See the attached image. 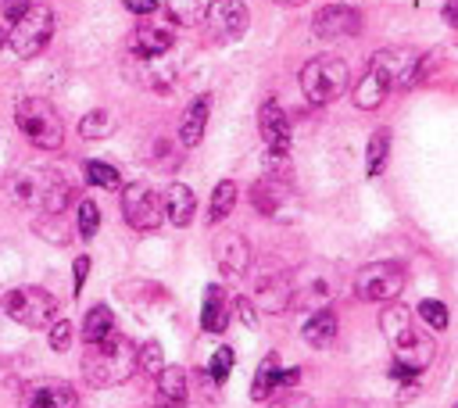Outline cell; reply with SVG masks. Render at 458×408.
I'll return each instance as SVG.
<instances>
[{
	"instance_id": "836d02e7",
	"label": "cell",
	"mask_w": 458,
	"mask_h": 408,
	"mask_svg": "<svg viewBox=\"0 0 458 408\" xmlns=\"http://www.w3.org/2000/svg\"><path fill=\"white\" fill-rule=\"evenodd\" d=\"M136 369H144L147 376H158L165 369V351L158 341H144V348H136Z\"/></svg>"
},
{
	"instance_id": "9a60e30c",
	"label": "cell",
	"mask_w": 458,
	"mask_h": 408,
	"mask_svg": "<svg viewBox=\"0 0 458 408\" xmlns=\"http://www.w3.org/2000/svg\"><path fill=\"white\" fill-rule=\"evenodd\" d=\"M258 129H261V140L268 143V150H291V122H287V112L276 101L261 104Z\"/></svg>"
},
{
	"instance_id": "d6986e66",
	"label": "cell",
	"mask_w": 458,
	"mask_h": 408,
	"mask_svg": "<svg viewBox=\"0 0 458 408\" xmlns=\"http://www.w3.org/2000/svg\"><path fill=\"white\" fill-rule=\"evenodd\" d=\"M158 404L161 408H187V373L179 366H165L158 373Z\"/></svg>"
},
{
	"instance_id": "8992f818",
	"label": "cell",
	"mask_w": 458,
	"mask_h": 408,
	"mask_svg": "<svg viewBox=\"0 0 458 408\" xmlns=\"http://www.w3.org/2000/svg\"><path fill=\"white\" fill-rule=\"evenodd\" d=\"M401 290H405V269L398 262L361 266L354 276V294L361 301H394Z\"/></svg>"
},
{
	"instance_id": "e575fe53",
	"label": "cell",
	"mask_w": 458,
	"mask_h": 408,
	"mask_svg": "<svg viewBox=\"0 0 458 408\" xmlns=\"http://www.w3.org/2000/svg\"><path fill=\"white\" fill-rule=\"evenodd\" d=\"M97 229H101V208L94 204V201H79V236H97Z\"/></svg>"
},
{
	"instance_id": "8d00e7d4",
	"label": "cell",
	"mask_w": 458,
	"mask_h": 408,
	"mask_svg": "<svg viewBox=\"0 0 458 408\" xmlns=\"http://www.w3.org/2000/svg\"><path fill=\"white\" fill-rule=\"evenodd\" d=\"M36 233L43 236V240H50V243H68V229H65V219L61 215H43L40 222H36Z\"/></svg>"
},
{
	"instance_id": "e0dca14e",
	"label": "cell",
	"mask_w": 458,
	"mask_h": 408,
	"mask_svg": "<svg viewBox=\"0 0 458 408\" xmlns=\"http://www.w3.org/2000/svg\"><path fill=\"white\" fill-rule=\"evenodd\" d=\"M208 115H212V97L208 94L194 97L187 115H182V122H179V143L182 147H198L201 143V136L208 129Z\"/></svg>"
},
{
	"instance_id": "4dcf8cb0",
	"label": "cell",
	"mask_w": 458,
	"mask_h": 408,
	"mask_svg": "<svg viewBox=\"0 0 458 408\" xmlns=\"http://www.w3.org/2000/svg\"><path fill=\"white\" fill-rule=\"evenodd\" d=\"M82 173H86V183H89V187L122 190V173H119L115 166H108V161H86Z\"/></svg>"
},
{
	"instance_id": "484cf974",
	"label": "cell",
	"mask_w": 458,
	"mask_h": 408,
	"mask_svg": "<svg viewBox=\"0 0 458 408\" xmlns=\"http://www.w3.org/2000/svg\"><path fill=\"white\" fill-rule=\"evenodd\" d=\"M68 204H72V187H68L65 176H58V173L50 169L47 187H43V194H40V208H43L47 215H61Z\"/></svg>"
},
{
	"instance_id": "f35d334b",
	"label": "cell",
	"mask_w": 458,
	"mask_h": 408,
	"mask_svg": "<svg viewBox=\"0 0 458 408\" xmlns=\"http://www.w3.org/2000/svg\"><path fill=\"white\" fill-rule=\"evenodd\" d=\"M233 366H237V355H233V348H219L215 355H212V380L215 383H226L229 380V373H233Z\"/></svg>"
},
{
	"instance_id": "b9f144b4",
	"label": "cell",
	"mask_w": 458,
	"mask_h": 408,
	"mask_svg": "<svg viewBox=\"0 0 458 408\" xmlns=\"http://www.w3.org/2000/svg\"><path fill=\"white\" fill-rule=\"evenodd\" d=\"M72 276H75V294H82V287H86V276H89V258L86 255H79L75 258V266H72Z\"/></svg>"
},
{
	"instance_id": "f546056e",
	"label": "cell",
	"mask_w": 458,
	"mask_h": 408,
	"mask_svg": "<svg viewBox=\"0 0 458 408\" xmlns=\"http://www.w3.org/2000/svg\"><path fill=\"white\" fill-rule=\"evenodd\" d=\"M47 176H50V169H43V173H22V176H15L12 180V194H15V201L19 204H40V194H43V187H47Z\"/></svg>"
},
{
	"instance_id": "f1b7e54d",
	"label": "cell",
	"mask_w": 458,
	"mask_h": 408,
	"mask_svg": "<svg viewBox=\"0 0 458 408\" xmlns=\"http://www.w3.org/2000/svg\"><path fill=\"white\" fill-rule=\"evenodd\" d=\"M387 158H391V133L387 129H376L369 136V147H365V173L380 176L387 169Z\"/></svg>"
},
{
	"instance_id": "7bdbcfd3",
	"label": "cell",
	"mask_w": 458,
	"mask_h": 408,
	"mask_svg": "<svg viewBox=\"0 0 458 408\" xmlns=\"http://www.w3.org/2000/svg\"><path fill=\"white\" fill-rule=\"evenodd\" d=\"M126 4V12H133V15H154L158 12V0H122Z\"/></svg>"
},
{
	"instance_id": "d4e9b609",
	"label": "cell",
	"mask_w": 458,
	"mask_h": 408,
	"mask_svg": "<svg viewBox=\"0 0 458 408\" xmlns=\"http://www.w3.org/2000/svg\"><path fill=\"white\" fill-rule=\"evenodd\" d=\"M108 334H115V315H112L108 304H94V308L86 312V319H82V341L86 344H97Z\"/></svg>"
},
{
	"instance_id": "7a4b0ae2",
	"label": "cell",
	"mask_w": 458,
	"mask_h": 408,
	"mask_svg": "<svg viewBox=\"0 0 458 408\" xmlns=\"http://www.w3.org/2000/svg\"><path fill=\"white\" fill-rule=\"evenodd\" d=\"M15 126L19 133L40 147V150H58L65 143V126H61V115L50 101L43 97H26L15 104Z\"/></svg>"
},
{
	"instance_id": "603a6c76",
	"label": "cell",
	"mask_w": 458,
	"mask_h": 408,
	"mask_svg": "<svg viewBox=\"0 0 458 408\" xmlns=\"http://www.w3.org/2000/svg\"><path fill=\"white\" fill-rule=\"evenodd\" d=\"M387 79L380 75V72H365L361 79H358V83H354V104L361 108V112H373V108H380L384 104V97H387Z\"/></svg>"
},
{
	"instance_id": "ee69618b",
	"label": "cell",
	"mask_w": 458,
	"mask_h": 408,
	"mask_svg": "<svg viewBox=\"0 0 458 408\" xmlns=\"http://www.w3.org/2000/svg\"><path fill=\"white\" fill-rule=\"evenodd\" d=\"M272 408H315L305 394H287L283 401H276V404H272Z\"/></svg>"
},
{
	"instance_id": "6da1fadb",
	"label": "cell",
	"mask_w": 458,
	"mask_h": 408,
	"mask_svg": "<svg viewBox=\"0 0 458 408\" xmlns=\"http://www.w3.org/2000/svg\"><path fill=\"white\" fill-rule=\"evenodd\" d=\"M136 373V344L122 334H108L97 344H86L82 376L94 387H119Z\"/></svg>"
},
{
	"instance_id": "4316f807",
	"label": "cell",
	"mask_w": 458,
	"mask_h": 408,
	"mask_svg": "<svg viewBox=\"0 0 458 408\" xmlns=\"http://www.w3.org/2000/svg\"><path fill=\"white\" fill-rule=\"evenodd\" d=\"M283 197H287V187L276 183V180H258V183L251 187V204H254L261 215H276L280 204H283Z\"/></svg>"
},
{
	"instance_id": "cb8c5ba5",
	"label": "cell",
	"mask_w": 458,
	"mask_h": 408,
	"mask_svg": "<svg viewBox=\"0 0 458 408\" xmlns=\"http://www.w3.org/2000/svg\"><path fill=\"white\" fill-rule=\"evenodd\" d=\"M305 341L312 344V348H330L333 341H337V315L330 312V308H319V312H312V319L305 322Z\"/></svg>"
},
{
	"instance_id": "30bf717a",
	"label": "cell",
	"mask_w": 458,
	"mask_h": 408,
	"mask_svg": "<svg viewBox=\"0 0 458 408\" xmlns=\"http://www.w3.org/2000/svg\"><path fill=\"white\" fill-rule=\"evenodd\" d=\"M291 297H294V283L287 273H276V269H268V273H258L254 280V301L261 312L268 315H280L291 308Z\"/></svg>"
},
{
	"instance_id": "5bb4252c",
	"label": "cell",
	"mask_w": 458,
	"mask_h": 408,
	"mask_svg": "<svg viewBox=\"0 0 458 408\" xmlns=\"http://www.w3.org/2000/svg\"><path fill=\"white\" fill-rule=\"evenodd\" d=\"M298 383V369H280V355H265V362L258 366L254 373V383H251V401H268L280 387H294Z\"/></svg>"
},
{
	"instance_id": "d6a6232c",
	"label": "cell",
	"mask_w": 458,
	"mask_h": 408,
	"mask_svg": "<svg viewBox=\"0 0 458 408\" xmlns=\"http://www.w3.org/2000/svg\"><path fill=\"white\" fill-rule=\"evenodd\" d=\"M205 0H168L165 4V12H168V19L175 22V26H198L201 22V15H205Z\"/></svg>"
},
{
	"instance_id": "74e56055",
	"label": "cell",
	"mask_w": 458,
	"mask_h": 408,
	"mask_svg": "<svg viewBox=\"0 0 458 408\" xmlns=\"http://www.w3.org/2000/svg\"><path fill=\"white\" fill-rule=\"evenodd\" d=\"M47 344H50V351H68V344H72V322L68 319H54L47 326Z\"/></svg>"
},
{
	"instance_id": "ba28073f",
	"label": "cell",
	"mask_w": 458,
	"mask_h": 408,
	"mask_svg": "<svg viewBox=\"0 0 458 408\" xmlns=\"http://www.w3.org/2000/svg\"><path fill=\"white\" fill-rule=\"evenodd\" d=\"M369 68L387 79V87H415L419 68H423V58H419L412 47H387V50L373 54Z\"/></svg>"
},
{
	"instance_id": "52a82bcc",
	"label": "cell",
	"mask_w": 458,
	"mask_h": 408,
	"mask_svg": "<svg viewBox=\"0 0 458 408\" xmlns=\"http://www.w3.org/2000/svg\"><path fill=\"white\" fill-rule=\"evenodd\" d=\"M201 19H205L215 43H233L247 33V4L244 0H212Z\"/></svg>"
},
{
	"instance_id": "ac0fdd59",
	"label": "cell",
	"mask_w": 458,
	"mask_h": 408,
	"mask_svg": "<svg viewBox=\"0 0 458 408\" xmlns=\"http://www.w3.org/2000/svg\"><path fill=\"white\" fill-rule=\"evenodd\" d=\"M161 212L168 215L172 226H190L194 215H198V197H194V190H190L187 183H172V187L165 190Z\"/></svg>"
},
{
	"instance_id": "277c9868",
	"label": "cell",
	"mask_w": 458,
	"mask_h": 408,
	"mask_svg": "<svg viewBox=\"0 0 458 408\" xmlns=\"http://www.w3.org/2000/svg\"><path fill=\"white\" fill-rule=\"evenodd\" d=\"M50 36H54V12L47 8V4H33L19 22H15V29L8 33V43H12V50L19 54V58H36V54H43V47L50 43Z\"/></svg>"
},
{
	"instance_id": "5b68a950",
	"label": "cell",
	"mask_w": 458,
	"mask_h": 408,
	"mask_svg": "<svg viewBox=\"0 0 458 408\" xmlns=\"http://www.w3.org/2000/svg\"><path fill=\"white\" fill-rule=\"evenodd\" d=\"M4 312L19 322V326H29V330H43L58 319V301L40 290V287H19V290H8L4 297Z\"/></svg>"
},
{
	"instance_id": "8fae6325",
	"label": "cell",
	"mask_w": 458,
	"mask_h": 408,
	"mask_svg": "<svg viewBox=\"0 0 458 408\" xmlns=\"http://www.w3.org/2000/svg\"><path fill=\"white\" fill-rule=\"evenodd\" d=\"M358 29H361V15L347 4L319 8L315 19H312V33L322 36V40H344V36H354Z\"/></svg>"
},
{
	"instance_id": "ffe728a7",
	"label": "cell",
	"mask_w": 458,
	"mask_h": 408,
	"mask_svg": "<svg viewBox=\"0 0 458 408\" xmlns=\"http://www.w3.org/2000/svg\"><path fill=\"white\" fill-rule=\"evenodd\" d=\"M226 326H229V301H226L222 287H219V283H212V287L205 290V308H201V330H208V334H222Z\"/></svg>"
},
{
	"instance_id": "7dc6e473",
	"label": "cell",
	"mask_w": 458,
	"mask_h": 408,
	"mask_svg": "<svg viewBox=\"0 0 458 408\" xmlns=\"http://www.w3.org/2000/svg\"><path fill=\"white\" fill-rule=\"evenodd\" d=\"M280 4H305V0H280Z\"/></svg>"
},
{
	"instance_id": "ab89813d",
	"label": "cell",
	"mask_w": 458,
	"mask_h": 408,
	"mask_svg": "<svg viewBox=\"0 0 458 408\" xmlns=\"http://www.w3.org/2000/svg\"><path fill=\"white\" fill-rule=\"evenodd\" d=\"M29 8H33V0H0V12H4L8 22H19Z\"/></svg>"
},
{
	"instance_id": "9c48e42d",
	"label": "cell",
	"mask_w": 458,
	"mask_h": 408,
	"mask_svg": "<svg viewBox=\"0 0 458 408\" xmlns=\"http://www.w3.org/2000/svg\"><path fill=\"white\" fill-rule=\"evenodd\" d=\"M122 215L133 229L154 233L161 226V201L147 183H129L122 187Z\"/></svg>"
},
{
	"instance_id": "bcb514c9",
	"label": "cell",
	"mask_w": 458,
	"mask_h": 408,
	"mask_svg": "<svg viewBox=\"0 0 458 408\" xmlns=\"http://www.w3.org/2000/svg\"><path fill=\"white\" fill-rule=\"evenodd\" d=\"M4 47H8V33H4V29H0V50H4Z\"/></svg>"
},
{
	"instance_id": "f6af8a7d",
	"label": "cell",
	"mask_w": 458,
	"mask_h": 408,
	"mask_svg": "<svg viewBox=\"0 0 458 408\" xmlns=\"http://www.w3.org/2000/svg\"><path fill=\"white\" fill-rule=\"evenodd\" d=\"M444 19H447V26H454V0H447V8H444Z\"/></svg>"
},
{
	"instance_id": "44dd1931",
	"label": "cell",
	"mask_w": 458,
	"mask_h": 408,
	"mask_svg": "<svg viewBox=\"0 0 458 408\" xmlns=\"http://www.w3.org/2000/svg\"><path fill=\"white\" fill-rule=\"evenodd\" d=\"M172 29L168 26H140L133 33V47H136V58H161L172 50Z\"/></svg>"
},
{
	"instance_id": "1f68e13d",
	"label": "cell",
	"mask_w": 458,
	"mask_h": 408,
	"mask_svg": "<svg viewBox=\"0 0 458 408\" xmlns=\"http://www.w3.org/2000/svg\"><path fill=\"white\" fill-rule=\"evenodd\" d=\"M237 183L233 180H222L219 187H215V194H212V208H208V222H222V219H229V212L237 208Z\"/></svg>"
},
{
	"instance_id": "4fadbf2b",
	"label": "cell",
	"mask_w": 458,
	"mask_h": 408,
	"mask_svg": "<svg viewBox=\"0 0 458 408\" xmlns=\"http://www.w3.org/2000/svg\"><path fill=\"white\" fill-rule=\"evenodd\" d=\"M212 255H215V266L226 273V276H244L251 269V248L240 233H219L212 240Z\"/></svg>"
},
{
	"instance_id": "d590c367",
	"label": "cell",
	"mask_w": 458,
	"mask_h": 408,
	"mask_svg": "<svg viewBox=\"0 0 458 408\" xmlns=\"http://www.w3.org/2000/svg\"><path fill=\"white\" fill-rule=\"evenodd\" d=\"M419 319L430 326V330H437V334L447 330V308H444V301H430V297H426V301L419 304Z\"/></svg>"
},
{
	"instance_id": "83f0119b",
	"label": "cell",
	"mask_w": 458,
	"mask_h": 408,
	"mask_svg": "<svg viewBox=\"0 0 458 408\" xmlns=\"http://www.w3.org/2000/svg\"><path fill=\"white\" fill-rule=\"evenodd\" d=\"M115 126H119V119L108 108H97V112H86V119H79V136L82 140H105L115 133Z\"/></svg>"
},
{
	"instance_id": "2e32d148",
	"label": "cell",
	"mask_w": 458,
	"mask_h": 408,
	"mask_svg": "<svg viewBox=\"0 0 458 408\" xmlns=\"http://www.w3.org/2000/svg\"><path fill=\"white\" fill-rule=\"evenodd\" d=\"M433 355H437L433 341H430V337H423V334H412L408 341H401V344L394 348V366H401L405 373L419 376V373L433 362Z\"/></svg>"
},
{
	"instance_id": "7c38bea8",
	"label": "cell",
	"mask_w": 458,
	"mask_h": 408,
	"mask_svg": "<svg viewBox=\"0 0 458 408\" xmlns=\"http://www.w3.org/2000/svg\"><path fill=\"white\" fill-rule=\"evenodd\" d=\"M22 408H79V397L65 380H33L22 394Z\"/></svg>"
},
{
	"instance_id": "3957f363",
	"label": "cell",
	"mask_w": 458,
	"mask_h": 408,
	"mask_svg": "<svg viewBox=\"0 0 458 408\" xmlns=\"http://www.w3.org/2000/svg\"><path fill=\"white\" fill-rule=\"evenodd\" d=\"M347 79H351L347 61H340L333 54H322V58H312L301 68V90H305V97L312 104H330V101H337L344 94Z\"/></svg>"
},
{
	"instance_id": "7402d4cb",
	"label": "cell",
	"mask_w": 458,
	"mask_h": 408,
	"mask_svg": "<svg viewBox=\"0 0 458 408\" xmlns=\"http://www.w3.org/2000/svg\"><path fill=\"white\" fill-rule=\"evenodd\" d=\"M380 330H384V337L391 341V348H398L401 341H408L415 330H412V312L405 308V304H387L384 312H380Z\"/></svg>"
},
{
	"instance_id": "60d3db41",
	"label": "cell",
	"mask_w": 458,
	"mask_h": 408,
	"mask_svg": "<svg viewBox=\"0 0 458 408\" xmlns=\"http://www.w3.org/2000/svg\"><path fill=\"white\" fill-rule=\"evenodd\" d=\"M233 308H237L240 322H244V326H251V330H254V326H258V312H254V304H251L247 297H237V301H233Z\"/></svg>"
}]
</instances>
